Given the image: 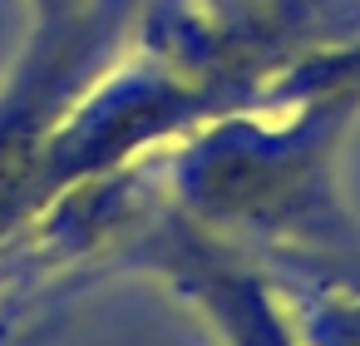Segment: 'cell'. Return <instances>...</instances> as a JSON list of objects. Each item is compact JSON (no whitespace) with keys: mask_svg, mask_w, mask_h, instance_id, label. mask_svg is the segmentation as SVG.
Instances as JSON below:
<instances>
[{"mask_svg":"<svg viewBox=\"0 0 360 346\" xmlns=\"http://www.w3.org/2000/svg\"><path fill=\"white\" fill-rule=\"evenodd\" d=\"M276 287L301 346H360V287L296 272Z\"/></svg>","mask_w":360,"mask_h":346,"instance_id":"3957f363","label":"cell"},{"mask_svg":"<svg viewBox=\"0 0 360 346\" xmlns=\"http://www.w3.org/2000/svg\"><path fill=\"white\" fill-rule=\"evenodd\" d=\"M355 94H252L158 154L163 198L207 237L266 252L276 272L360 257V223L335 183Z\"/></svg>","mask_w":360,"mask_h":346,"instance_id":"6da1fadb","label":"cell"},{"mask_svg":"<svg viewBox=\"0 0 360 346\" xmlns=\"http://www.w3.org/2000/svg\"><path fill=\"white\" fill-rule=\"evenodd\" d=\"M326 272H360V257H350V262H330V267H316V272H296V277H326Z\"/></svg>","mask_w":360,"mask_h":346,"instance_id":"5b68a950","label":"cell"},{"mask_svg":"<svg viewBox=\"0 0 360 346\" xmlns=\"http://www.w3.org/2000/svg\"><path fill=\"white\" fill-rule=\"evenodd\" d=\"M6 321H15V302H6V307H0V336H6Z\"/></svg>","mask_w":360,"mask_h":346,"instance_id":"52a82bcc","label":"cell"},{"mask_svg":"<svg viewBox=\"0 0 360 346\" xmlns=\"http://www.w3.org/2000/svg\"><path fill=\"white\" fill-rule=\"evenodd\" d=\"M129 262L148 267L178 297H188L222 346H301L276 277L247 262L237 247L193 228L168 203H163V218H153L139 233Z\"/></svg>","mask_w":360,"mask_h":346,"instance_id":"7a4b0ae2","label":"cell"},{"mask_svg":"<svg viewBox=\"0 0 360 346\" xmlns=\"http://www.w3.org/2000/svg\"><path fill=\"white\" fill-rule=\"evenodd\" d=\"M326 282H350V287H360V272H326Z\"/></svg>","mask_w":360,"mask_h":346,"instance_id":"8992f818","label":"cell"},{"mask_svg":"<svg viewBox=\"0 0 360 346\" xmlns=\"http://www.w3.org/2000/svg\"><path fill=\"white\" fill-rule=\"evenodd\" d=\"M355 94L360 99V30L330 50H316L296 65H286L281 75H271L257 94Z\"/></svg>","mask_w":360,"mask_h":346,"instance_id":"277c9868","label":"cell"}]
</instances>
